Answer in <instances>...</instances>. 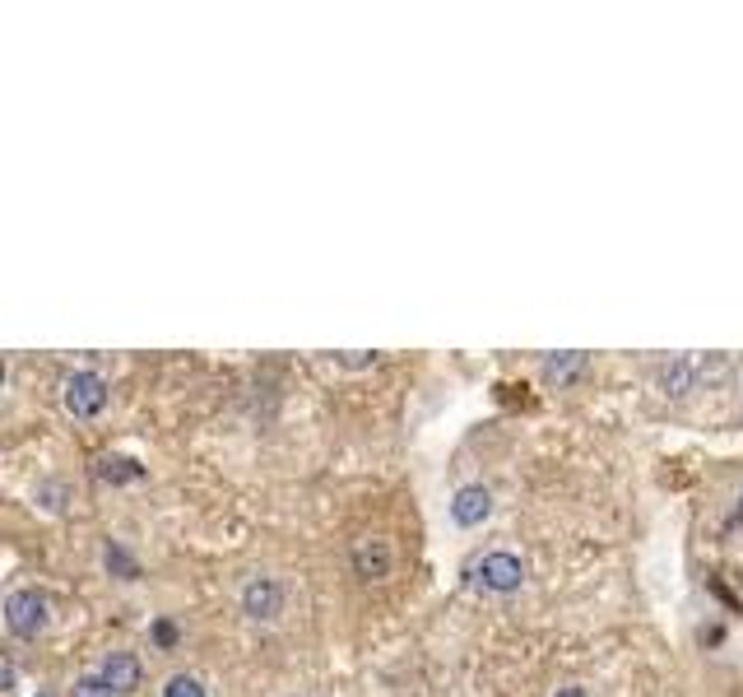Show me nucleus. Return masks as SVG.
Returning <instances> with one entry per match:
<instances>
[{
	"instance_id": "nucleus-9",
	"label": "nucleus",
	"mask_w": 743,
	"mask_h": 697,
	"mask_svg": "<svg viewBox=\"0 0 743 697\" xmlns=\"http://www.w3.org/2000/svg\"><path fill=\"white\" fill-rule=\"evenodd\" d=\"M158 697H215V684H209L200 669L181 665V669H168V675L158 679Z\"/></svg>"
},
{
	"instance_id": "nucleus-3",
	"label": "nucleus",
	"mask_w": 743,
	"mask_h": 697,
	"mask_svg": "<svg viewBox=\"0 0 743 697\" xmlns=\"http://www.w3.org/2000/svg\"><path fill=\"white\" fill-rule=\"evenodd\" d=\"M57 400H61L70 424H98L112 405V381L98 368H70L57 386Z\"/></svg>"
},
{
	"instance_id": "nucleus-15",
	"label": "nucleus",
	"mask_w": 743,
	"mask_h": 697,
	"mask_svg": "<svg viewBox=\"0 0 743 697\" xmlns=\"http://www.w3.org/2000/svg\"><path fill=\"white\" fill-rule=\"evenodd\" d=\"M739 405H743V372H739Z\"/></svg>"
},
{
	"instance_id": "nucleus-7",
	"label": "nucleus",
	"mask_w": 743,
	"mask_h": 697,
	"mask_svg": "<svg viewBox=\"0 0 743 697\" xmlns=\"http://www.w3.org/2000/svg\"><path fill=\"white\" fill-rule=\"evenodd\" d=\"M93 669L102 679H108L121 697H136L140 688H145V660H140V651H130V647H108L98 660H93Z\"/></svg>"
},
{
	"instance_id": "nucleus-14",
	"label": "nucleus",
	"mask_w": 743,
	"mask_h": 697,
	"mask_svg": "<svg viewBox=\"0 0 743 697\" xmlns=\"http://www.w3.org/2000/svg\"><path fill=\"white\" fill-rule=\"evenodd\" d=\"M279 697H316L311 688H288V693H279Z\"/></svg>"
},
{
	"instance_id": "nucleus-12",
	"label": "nucleus",
	"mask_w": 743,
	"mask_h": 697,
	"mask_svg": "<svg viewBox=\"0 0 743 697\" xmlns=\"http://www.w3.org/2000/svg\"><path fill=\"white\" fill-rule=\"evenodd\" d=\"M33 502H38L42 511H61V507H66V484H38V488H33Z\"/></svg>"
},
{
	"instance_id": "nucleus-10",
	"label": "nucleus",
	"mask_w": 743,
	"mask_h": 697,
	"mask_svg": "<svg viewBox=\"0 0 743 697\" xmlns=\"http://www.w3.org/2000/svg\"><path fill=\"white\" fill-rule=\"evenodd\" d=\"M660 386H665V396H674V400L693 396L702 386V364L697 358H674V364L660 368Z\"/></svg>"
},
{
	"instance_id": "nucleus-11",
	"label": "nucleus",
	"mask_w": 743,
	"mask_h": 697,
	"mask_svg": "<svg viewBox=\"0 0 743 697\" xmlns=\"http://www.w3.org/2000/svg\"><path fill=\"white\" fill-rule=\"evenodd\" d=\"M61 697H121V693H117V688H112V684L102 679L98 669L89 665V669H79V675L66 684V693H61Z\"/></svg>"
},
{
	"instance_id": "nucleus-1",
	"label": "nucleus",
	"mask_w": 743,
	"mask_h": 697,
	"mask_svg": "<svg viewBox=\"0 0 743 697\" xmlns=\"http://www.w3.org/2000/svg\"><path fill=\"white\" fill-rule=\"evenodd\" d=\"M460 577L474 596H484V600H516L529 586V562L512 545H488V549H474L465 558Z\"/></svg>"
},
{
	"instance_id": "nucleus-6",
	"label": "nucleus",
	"mask_w": 743,
	"mask_h": 697,
	"mask_svg": "<svg viewBox=\"0 0 743 697\" xmlns=\"http://www.w3.org/2000/svg\"><path fill=\"white\" fill-rule=\"evenodd\" d=\"M349 572L363 586H382L395 577V539L382 530H367L349 545Z\"/></svg>"
},
{
	"instance_id": "nucleus-5",
	"label": "nucleus",
	"mask_w": 743,
	"mask_h": 697,
	"mask_svg": "<svg viewBox=\"0 0 743 697\" xmlns=\"http://www.w3.org/2000/svg\"><path fill=\"white\" fill-rule=\"evenodd\" d=\"M493 516H497V488L488 479H460L446 494V521H450V530L479 535L484 526H493Z\"/></svg>"
},
{
	"instance_id": "nucleus-4",
	"label": "nucleus",
	"mask_w": 743,
	"mask_h": 697,
	"mask_svg": "<svg viewBox=\"0 0 743 697\" xmlns=\"http://www.w3.org/2000/svg\"><path fill=\"white\" fill-rule=\"evenodd\" d=\"M0 624L14 641H42L51 628V600L38 586H10L0 600Z\"/></svg>"
},
{
	"instance_id": "nucleus-2",
	"label": "nucleus",
	"mask_w": 743,
	"mask_h": 697,
	"mask_svg": "<svg viewBox=\"0 0 743 697\" xmlns=\"http://www.w3.org/2000/svg\"><path fill=\"white\" fill-rule=\"evenodd\" d=\"M232 605H237V614H242L247 628L270 633V628H279L284 618H288V605H294V586H288L279 572H260V567H256V572H247L242 581H237Z\"/></svg>"
},
{
	"instance_id": "nucleus-8",
	"label": "nucleus",
	"mask_w": 743,
	"mask_h": 697,
	"mask_svg": "<svg viewBox=\"0 0 743 697\" xmlns=\"http://www.w3.org/2000/svg\"><path fill=\"white\" fill-rule=\"evenodd\" d=\"M586 368H591V358L581 354V349H563V354H544L539 358V377L548 386H567L576 377H586Z\"/></svg>"
},
{
	"instance_id": "nucleus-13",
	"label": "nucleus",
	"mask_w": 743,
	"mask_h": 697,
	"mask_svg": "<svg viewBox=\"0 0 743 697\" xmlns=\"http://www.w3.org/2000/svg\"><path fill=\"white\" fill-rule=\"evenodd\" d=\"M548 697H595L586 684H581V679H563V684H553L548 688Z\"/></svg>"
}]
</instances>
